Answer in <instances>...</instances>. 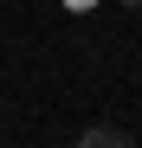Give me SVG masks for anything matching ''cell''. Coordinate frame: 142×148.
Wrapping results in <instances>:
<instances>
[{
  "label": "cell",
  "instance_id": "6da1fadb",
  "mask_svg": "<svg viewBox=\"0 0 142 148\" xmlns=\"http://www.w3.org/2000/svg\"><path fill=\"white\" fill-rule=\"evenodd\" d=\"M78 148H136V142H129L123 129H110V122H97V129H84V135H78Z\"/></svg>",
  "mask_w": 142,
  "mask_h": 148
},
{
  "label": "cell",
  "instance_id": "7a4b0ae2",
  "mask_svg": "<svg viewBox=\"0 0 142 148\" xmlns=\"http://www.w3.org/2000/svg\"><path fill=\"white\" fill-rule=\"evenodd\" d=\"M58 7H65V13H90L97 0H58Z\"/></svg>",
  "mask_w": 142,
  "mask_h": 148
},
{
  "label": "cell",
  "instance_id": "3957f363",
  "mask_svg": "<svg viewBox=\"0 0 142 148\" xmlns=\"http://www.w3.org/2000/svg\"><path fill=\"white\" fill-rule=\"evenodd\" d=\"M123 7H142V0H123Z\"/></svg>",
  "mask_w": 142,
  "mask_h": 148
}]
</instances>
